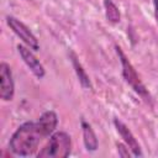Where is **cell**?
<instances>
[{"instance_id":"cell-1","label":"cell","mask_w":158,"mask_h":158,"mask_svg":"<svg viewBox=\"0 0 158 158\" xmlns=\"http://www.w3.org/2000/svg\"><path fill=\"white\" fill-rule=\"evenodd\" d=\"M58 125L54 111H44L37 121H27L20 125L9 141L10 151L19 157H30L36 153L40 143L51 136Z\"/></svg>"},{"instance_id":"cell-2","label":"cell","mask_w":158,"mask_h":158,"mask_svg":"<svg viewBox=\"0 0 158 158\" xmlns=\"http://www.w3.org/2000/svg\"><path fill=\"white\" fill-rule=\"evenodd\" d=\"M115 51L117 53V57L120 59L121 63V68H122V77L125 79V81L132 88V90L144 101L147 102L149 106H153V100L152 96L148 91V89L146 88V85L142 83L139 75L137 74L135 67L132 65V63L130 62V59L126 57V54L123 53V51L121 49V47H118L117 44H115Z\"/></svg>"},{"instance_id":"cell-3","label":"cell","mask_w":158,"mask_h":158,"mask_svg":"<svg viewBox=\"0 0 158 158\" xmlns=\"http://www.w3.org/2000/svg\"><path fill=\"white\" fill-rule=\"evenodd\" d=\"M72 152L70 136L64 131L53 132L47 144L37 153L38 158H65Z\"/></svg>"},{"instance_id":"cell-4","label":"cell","mask_w":158,"mask_h":158,"mask_svg":"<svg viewBox=\"0 0 158 158\" xmlns=\"http://www.w3.org/2000/svg\"><path fill=\"white\" fill-rule=\"evenodd\" d=\"M6 23H7V26L12 30V32H14L19 38L22 40V42H23L27 47H30V48L33 49V51H38V49H40V43H38L37 37L33 35V32H32L22 21H20L19 19H16V17H14V16L7 15V16H6Z\"/></svg>"},{"instance_id":"cell-5","label":"cell","mask_w":158,"mask_h":158,"mask_svg":"<svg viewBox=\"0 0 158 158\" xmlns=\"http://www.w3.org/2000/svg\"><path fill=\"white\" fill-rule=\"evenodd\" d=\"M15 94L12 72L7 63H0V98L4 101H11Z\"/></svg>"},{"instance_id":"cell-6","label":"cell","mask_w":158,"mask_h":158,"mask_svg":"<svg viewBox=\"0 0 158 158\" xmlns=\"http://www.w3.org/2000/svg\"><path fill=\"white\" fill-rule=\"evenodd\" d=\"M17 51H19V54L20 57L22 58L23 63L28 67V69L32 72V74L38 78V79H42L44 75H46V70H44V67L43 64L40 62V59L33 54V52L31 51L30 47L27 46H23V44H17Z\"/></svg>"},{"instance_id":"cell-7","label":"cell","mask_w":158,"mask_h":158,"mask_svg":"<svg viewBox=\"0 0 158 158\" xmlns=\"http://www.w3.org/2000/svg\"><path fill=\"white\" fill-rule=\"evenodd\" d=\"M114 125L116 127V131L118 132V135L121 136V138L123 139L125 144L130 148V151L132 152V154L135 157H142L143 156V152L141 149V146L138 143V141L136 139V137L133 136V133L131 132V130L118 118H115L114 120Z\"/></svg>"},{"instance_id":"cell-8","label":"cell","mask_w":158,"mask_h":158,"mask_svg":"<svg viewBox=\"0 0 158 158\" xmlns=\"http://www.w3.org/2000/svg\"><path fill=\"white\" fill-rule=\"evenodd\" d=\"M69 58H70L72 65H73V68H74V70H75V74H77V77H78V80H79L80 85H81L84 89L93 90V84H91V81H90V79H89V75L86 74L85 69L83 68V65H81V63L79 62L77 54H75L73 51L69 52Z\"/></svg>"},{"instance_id":"cell-9","label":"cell","mask_w":158,"mask_h":158,"mask_svg":"<svg viewBox=\"0 0 158 158\" xmlns=\"http://www.w3.org/2000/svg\"><path fill=\"white\" fill-rule=\"evenodd\" d=\"M81 130H83V142L84 146L86 148V151L89 152H94L98 149V138L96 135L91 127V125L89 122H86L85 120H81Z\"/></svg>"},{"instance_id":"cell-10","label":"cell","mask_w":158,"mask_h":158,"mask_svg":"<svg viewBox=\"0 0 158 158\" xmlns=\"http://www.w3.org/2000/svg\"><path fill=\"white\" fill-rule=\"evenodd\" d=\"M104 9H105V16L109 22L111 23H118L121 20V14L118 7L112 0H104Z\"/></svg>"},{"instance_id":"cell-11","label":"cell","mask_w":158,"mask_h":158,"mask_svg":"<svg viewBox=\"0 0 158 158\" xmlns=\"http://www.w3.org/2000/svg\"><path fill=\"white\" fill-rule=\"evenodd\" d=\"M116 147H117V153H118L120 157H122V158H130L131 156H133L132 152L130 151V148L126 144H123V143H116Z\"/></svg>"},{"instance_id":"cell-12","label":"cell","mask_w":158,"mask_h":158,"mask_svg":"<svg viewBox=\"0 0 158 158\" xmlns=\"http://www.w3.org/2000/svg\"><path fill=\"white\" fill-rule=\"evenodd\" d=\"M152 1H153V7H154V17L158 23V0H152Z\"/></svg>"}]
</instances>
